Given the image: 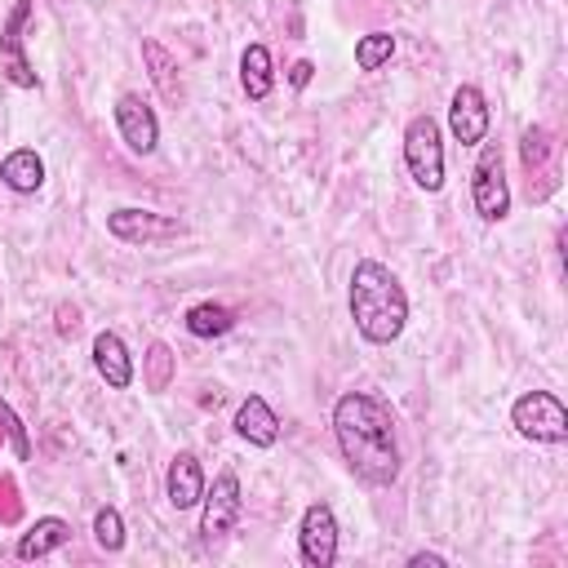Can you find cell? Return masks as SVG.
I'll return each mask as SVG.
<instances>
[{"label":"cell","mask_w":568,"mask_h":568,"mask_svg":"<svg viewBox=\"0 0 568 568\" xmlns=\"http://www.w3.org/2000/svg\"><path fill=\"white\" fill-rule=\"evenodd\" d=\"M204 484H209V479H204L200 457H195L191 448L173 453V462H169V470H164V497H169V506H173V510H191V506H200Z\"/></svg>","instance_id":"cell-12"},{"label":"cell","mask_w":568,"mask_h":568,"mask_svg":"<svg viewBox=\"0 0 568 568\" xmlns=\"http://www.w3.org/2000/svg\"><path fill=\"white\" fill-rule=\"evenodd\" d=\"M297 550L306 568H333L337 564V515L324 501H311L297 524Z\"/></svg>","instance_id":"cell-8"},{"label":"cell","mask_w":568,"mask_h":568,"mask_svg":"<svg viewBox=\"0 0 568 568\" xmlns=\"http://www.w3.org/2000/svg\"><path fill=\"white\" fill-rule=\"evenodd\" d=\"M93 368L111 390H129L133 386V355H129L120 333H111V328L93 333Z\"/></svg>","instance_id":"cell-13"},{"label":"cell","mask_w":568,"mask_h":568,"mask_svg":"<svg viewBox=\"0 0 568 568\" xmlns=\"http://www.w3.org/2000/svg\"><path fill=\"white\" fill-rule=\"evenodd\" d=\"M240 89L248 102H266L275 89V67H271V49L266 44H244L240 53Z\"/></svg>","instance_id":"cell-16"},{"label":"cell","mask_w":568,"mask_h":568,"mask_svg":"<svg viewBox=\"0 0 568 568\" xmlns=\"http://www.w3.org/2000/svg\"><path fill=\"white\" fill-rule=\"evenodd\" d=\"M346 302H351L355 333L364 342H373V346H390L408 324V293H404L399 275L377 257H359L355 262Z\"/></svg>","instance_id":"cell-2"},{"label":"cell","mask_w":568,"mask_h":568,"mask_svg":"<svg viewBox=\"0 0 568 568\" xmlns=\"http://www.w3.org/2000/svg\"><path fill=\"white\" fill-rule=\"evenodd\" d=\"M106 231L120 244H164L186 235V222L173 213H155V209H138V204H120L106 213Z\"/></svg>","instance_id":"cell-6"},{"label":"cell","mask_w":568,"mask_h":568,"mask_svg":"<svg viewBox=\"0 0 568 568\" xmlns=\"http://www.w3.org/2000/svg\"><path fill=\"white\" fill-rule=\"evenodd\" d=\"M235 435L244 439V444H253V448H271L275 439H280V417H275V408L262 399V395H248L240 408H235Z\"/></svg>","instance_id":"cell-14"},{"label":"cell","mask_w":568,"mask_h":568,"mask_svg":"<svg viewBox=\"0 0 568 568\" xmlns=\"http://www.w3.org/2000/svg\"><path fill=\"white\" fill-rule=\"evenodd\" d=\"M444 568V555H435V550H417V555H408V568Z\"/></svg>","instance_id":"cell-26"},{"label":"cell","mask_w":568,"mask_h":568,"mask_svg":"<svg viewBox=\"0 0 568 568\" xmlns=\"http://www.w3.org/2000/svg\"><path fill=\"white\" fill-rule=\"evenodd\" d=\"M488 124H493V111H488V98L479 93V84H457L453 98H448V129L462 146H479L488 138Z\"/></svg>","instance_id":"cell-11"},{"label":"cell","mask_w":568,"mask_h":568,"mask_svg":"<svg viewBox=\"0 0 568 568\" xmlns=\"http://www.w3.org/2000/svg\"><path fill=\"white\" fill-rule=\"evenodd\" d=\"M182 324H186L191 337L209 342V337H226V333L235 328V311L222 306V302H195V306L182 315Z\"/></svg>","instance_id":"cell-19"},{"label":"cell","mask_w":568,"mask_h":568,"mask_svg":"<svg viewBox=\"0 0 568 568\" xmlns=\"http://www.w3.org/2000/svg\"><path fill=\"white\" fill-rule=\"evenodd\" d=\"M470 204L479 222H501L510 213V182H506V160L497 142H479V160L470 169Z\"/></svg>","instance_id":"cell-4"},{"label":"cell","mask_w":568,"mask_h":568,"mask_svg":"<svg viewBox=\"0 0 568 568\" xmlns=\"http://www.w3.org/2000/svg\"><path fill=\"white\" fill-rule=\"evenodd\" d=\"M169 377H173V351L164 342H151L146 351V368H142V382L151 390H169Z\"/></svg>","instance_id":"cell-22"},{"label":"cell","mask_w":568,"mask_h":568,"mask_svg":"<svg viewBox=\"0 0 568 568\" xmlns=\"http://www.w3.org/2000/svg\"><path fill=\"white\" fill-rule=\"evenodd\" d=\"M71 541V524L67 519H58V515H40L22 537H18V559H44V555H53L58 546H67Z\"/></svg>","instance_id":"cell-17"},{"label":"cell","mask_w":568,"mask_h":568,"mask_svg":"<svg viewBox=\"0 0 568 568\" xmlns=\"http://www.w3.org/2000/svg\"><path fill=\"white\" fill-rule=\"evenodd\" d=\"M111 115H115L120 142L133 155H151L160 146V120H155V111H151V102L142 93H120L115 106H111Z\"/></svg>","instance_id":"cell-9"},{"label":"cell","mask_w":568,"mask_h":568,"mask_svg":"<svg viewBox=\"0 0 568 568\" xmlns=\"http://www.w3.org/2000/svg\"><path fill=\"white\" fill-rule=\"evenodd\" d=\"M93 541L106 555H120L124 550V515L115 506H98L93 510Z\"/></svg>","instance_id":"cell-21"},{"label":"cell","mask_w":568,"mask_h":568,"mask_svg":"<svg viewBox=\"0 0 568 568\" xmlns=\"http://www.w3.org/2000/svg\"><path fill=\"white\" fill-rule=\"evenodd\" d=\"M27 22H31V0H18L0 27V58H4V75L9 84L18 89H36V71H31V58H27Z\"/></svg>","instance_id":"cell-10"},{"label":"cell","mask_w":568,"mask_h":568,"mask_svg":"<svg viewBox=\"0 0 568 568\" xmlns=\"http://www.w3.org/2000/svg\"><path fill=\"white\" fill-rule=\"evenodd\" d=\"M404 164H408V178L426 195L444 186V133L435 115H413L404 124Z\"/></svg>","instance_id":"cell-3"},{"label":"cell","mask_w":568,"mask_h":568,"mask_svg":"<svg viewBox=\"0 0 568 568\" xmlns=\"http://www.w3.org/2000/svg\"><path fill=\"white\" fill-rule=\"evenodd\" d=\"M333 435L351 475L368 488H390L399 479L395 417L373 390H346L333 404Z\"/></svg>","instance_id":"cell-1"},{"label":"cell","mask_w":568,"mask_h":568,"mask_svg":"<svg viewBox=\"0 0 568 568\" xmlns=\"http://www.w3.org/2000/svg\"><path fill=\"white\" fill-rule=\"evenodd\" d=\"M0 182L13 191V195H36L44 186V160L36 146H13L4 160H0Z\"/></svg>","instance_id":"cell-15"},{"label":"cell","mask_w":568,"mask_h":568,"mask_svg":"<svg viewBox=\"0 0 568 568\" xmlns=\"http://www.w3.org/2000/svg\"><path fill=\"white\" fill-rule=\"evenodd\" d=\"M0 426H4V435H9V444H13V457L27 462V457H31V435H27L22 417L9 408V399H0Z\"/></svg>","instance_id":"cell-23"},{"label":"cell","mask_w":568,"mask_h":568,"mask_svg":"<svg viewBox=\"0 0 568 568\" xmlns=\"http://www.w3.org/2000/svg\"><path fill=\"white\" fill-rule=\"evenodd\" d=\"M311 75H315V67L302 58V62H293V71H288V84H293V89H306V84H311Z\"/></svg>","instance_id":"cell-25"},{"label":"cell","mask_w":568,"mask_h":568,"mask_svg":"<svg viewBox=\"0 0 568 568\" xmlns=\"http://www.w3.org/2000/svg\"><path fill=\"white\" fill-rule=\"evenodd\" d=\"M510 426L532 444H564L568 439V408L550 390H524L510 404Z\"/></svg>","instance_id":"cell-5"},{"label":"cell","mask_w":568,"mask_h":568,"mask_svg":"<svg viewBox=\"0 0 568 568\" xmlns=\"http://www.w3.org/2000/svg\"><path fill=\"white\" fill-rule=\"evenodd\" d=\"M142 62H146V71H151V84L160 89V98L164 102H178L182 98V80H178V58L160 44V40H142Z\"/></svg>","instance_id":"cell-18"},{"label":"cell","mask_w":568,"mask_h":568,"mask_svg":"<svg viewBox=\"0 0 568 568\" xmlns=\"http://www.w3.org/2000/svg\"><path fill=\"white\" fill-rule=\"evenodd\" d=\"M200 537L213 546L222 541L235 524H240V510H244V497H240V475L235 470H222L213 484H204V497H200Z\"/></svg>","instance_id":"cell-7"},{"label":"cell","mask_w":568,"mask_h":568,"mask_svg":"<svg viewBox=\"0 0 568 568\" xmlns=\"http://www.w3.org/2000/svg\"><path fill=\"white\" fill-rule=\"evenodd\" d=\"M519 151H524V169L532 173V169H541L546 164V155H550V138H546V129H524V142H519Z\"/></svg>","instance_id":"cell-24"},{"label":"cell","mask_w":568,"mask_h":568,"mask_svg":"<svg viewBox=\"0 0 568 568\" xmlns=\"http://www.w3.org/2000/svg\"><path fill=\"white\" fill-rule=\"evenodd\" d=\"M395 58V36L390 31H368L355 40V67L359 71H382Z\"/></svg>","instance_id":"cell-20"}]
</instances>
